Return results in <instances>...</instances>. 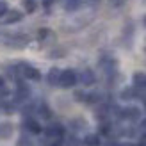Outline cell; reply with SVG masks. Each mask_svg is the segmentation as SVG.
Segmentation results:
<instances>
[{"label":"cell","instance_id":"1","mask_svg":"<svg viewBox=\"0 0 146 146\" xmlns=\"http://www.w3.org/2000/svg\"><path fill=\"white\" fill-rule=\"evenodd\" d=\"M75 82H77V75H75L71 70H66V71L61 73L59 84H61L62 87H71V86H75Z\"/></svg>","mask_w":146,"mask_h":146},{"label":"cell","instance_id":"2","mask_svg":"<svg viewBox=\"0 0 146 146\" xmlns=\"http://www.w3.org/2000/svg\"><path fill=\"white\" fill-rule=\"evenodd\" d=\"M23 75H25L27 78H31V80H39V78H41V73L36 70V68H31V66H25Z\"/></svg>","mask_w":146,"mask_h":146},{"label":"cell","instance_id":"3","mask_svg":"<svg viewBox=\"0 0 146 146\" xmlns=\"http://www.w3.org/2000/svg\"><path fill=\"white\" fill-rule=\"evenodd\" d=\"M5 20H7V23L20 21L21 20V13H18V11H9V13H5Z\"/></svg>","mask_w":146,"mask_h":146},{"label":"cell","instance_id":"4","mask_svg":"<svg viewBox=\"0 0 146 146\" xmlns=\"http://www.w3.org/2000/svg\"><path fill=\"white\" fill-rule=\"evenodd\" d=\"M134 84H135V87H146V75L144 73H135Z\"/></svg>","mask_w":146,"mask_h":146},{"label":"cell","instance_id":"5","mask_svg":"<svg viewBox=\"0 0 146 146\" xmlns=\"http://www.w3.org/2000/svg\"><path fill=\"white\" fill-rule=\"evenodd\" d=\"M59 77H61L59 70H57V68H52V70H50V73H48V82H50V84H59Z\"/></svg>","mask_w":146,"mask_h":146},{"label":"cell","instance_id":"6","mask_svg":"<svg viewBox=\"0 0 146 146\" xmlns=\"http://www.w3.org/2000/svg\"><path fill=\"white\" fill-rule=\"evenodd\" d=\"M46 134L50 137H59V135H62V127L61 125H54V127L46 128Z\"/></svg>","mask_w":146,"mask_h":146},{"label":"cell","instance_id":"7","mask_svg":"<svg viewBox=\"0 0 146 146\" xmlns=\"http://www.w3.org/2000/svg\"><path fill=\"white\" fill-rule=\"evenodd\" d=\"M82 82H84L86 86H89V84L94 82V75H93V71H91V70H86V71L82 73Z\"/></svg>","mask_w":146,"mask_h":146},{"label":"cell","instance_id":"8","mask_svg":"<svg viewBox=\"0 0 146 146\" xmlns=\"http://www.w3.org/2000/svg\"><path fill=\"white\" fill-rule=\"evenodd\" d=\"M25 127L31 130V132H34V134H39L41 132V127L38 125V123H36L34 119H27V123H25Z\"/></svg>","mask_w":146,"mask_h":146},{"label":"cell","instance_id":"9","mask_svg":"<svg viewBox=\"0 0 146 146\" xmlns=\"http://www.w3.org/2000/svg\"><path fill=\"white\" fill-rule=\"evenodd\" d=\"M86 146H100V139H98V135H87L86 139H84Z\"/></svg>","mask_w":146,"mask_h":146},{"label":"cell","instance_id":"10","mask_svg":"<svg viewBox=\"0 0 146 146\" xmlns=\"http://www.w3.org/2000/svg\"><path fill=\"white\" fill-rule=\"evenodd\" d=\"M123 116L128 118V119H137V118H139V111H137V109H127Z\"/></svg>","mask_w":146,"mask_h":146},{"label":"cell","instance_id":"11","mask_svg":"<svg viewBox=\"0 0 146 146\" xmlns=\"http://www.w3.org/2000/svg\"><path fill=\"white\" fill-rule=\"evenodd\" d=\"M11 132H13V127L11 125H0V137L11 135Z\"/></svg>","mask_w":146,"mask_h":146},{"label":"cell","instance_id":"12","mask_svg":"<svg viewBox=\"0 0 146 146\" xmlns=\"http://www.w3.org/2000/svg\"><path fill=\"white\" fill-rule=\"evenodd\" d=\"M78 5H80V0H70V2L66 4V9L68 11H73V9H77Z\"/></svg>","mask_w":146,"mask_h":146},{"label":"cell","instance_id":"13","mask_svg":"<svg viewBox=\"0 0 146 146\" xmlns=\"http://www.w3.org/2000/svg\"><path fill=\"white\" fill-rule=\"evenodd\" d=\"M25 7H27L29 13H32L36 9V0H25Z\"/></svg>","mask_w":146,"mask_h":146},{"label":"cell","instance_id":"14","mask_svg":"<svg viewBox=\"0 0 146 146\" xmlns=\"http://www.w3.org/2000/svg\"><path fill=\"white\" fill-rule=\"evenodd\" d=\"M18 146H34V144H32V141L29 139V137H21L18 141Z\"/></svg>","mask_w":146,"mask_h":146},{"label":"cell","instance_id":"15","mask_svg":"<svg viewBox=\"0 0 146 146\" xmlns=\"http://www.w3.org/2000/svg\"><path fill=\"white\" fill-rule=\"evenodd\" d=\"M39 112H41V116H43V118H50V116H52V114H50V111H48V107H46V105H43V107L39 109Z\"/></svg>","mask_w":146,"mask_h":146},{"label":"cell","instance_id":"16","mask_svg":"<svg viewBox=\"0 0 146 146\" xmlns=\"http://www.w3.org/2000/svg\"><path fill=\"white\" fill-rule=\"evenodd\" d=\"M64 54H66V52H64V50H57V52H50V57H62Z\"/></svg>","mask_w":146,"mask_h":146},{"label":"cell","instance_id":"17","mask_svg":"<svg viewBox=\"0 0 146 146\" xmlns=\"http://www.w3.org/2000/svg\"><path fill=\"white\" fill-rule=\"evenodd\" d=\"M7 13V4L5 2H0V16H4Z\"/></svg>","mask_w":146,"mask_h":146},{"label":"cell","instance_id":"18","mask_svg":"<svg viewBox=\"0 0 146 146\" xmlns=\"http://www.w3.org/2000/svg\"><path fill=\"white\" fill-rule=\"evenodd\" d=\"M48 34H50V31H46V29H41V31H39V39H45Z\"/></svg>","mask_w":146,"mask_h":146},{"label":"cell","instance_id":"19","mask_svg":"<svg viewBox=\"0 0 146 146\" xmlns=\"http://www.w3.org/2000/svg\"><path fill=\"white\" fill-rule=\"evenodd\" d=\"M75 98H77V100H86L87 96H86L82 91H77V93H75Z\"/></svg>","mask_w":146,"mask_h":146},{"label":"cell","instance_id":"20","mask_svg":"<svg viewBox=\"0 0 146 146\" xmlns=\"http://www.w3.org/2000/svg\"><path fill=\"white\" fill-rule=\"evenodd\" d=\"M121 96L125 98V100H128L130 96H132V91H130V89H127V91H123V94H121Z\"/></svg>","mask_w":146,"mask_h":146},{"label":"cell","instance_id":"21","mask_svg":"<svg viewBox=\"0 0 146 146\" xmlns=\"http://www.w3.org/2000/svg\"><path fill=\"white\" fill-rule=\"evenodd\" d=\"M50 2H52V0H45V5H48Z\"/></svg>","mask_w":146,"mask_h":146},{"label":"cell","instance_id":"22","mask_svg":"<svg viewBox=\"0 0 146 146\" xmlns=\"http://www.w3.org/2000/svg\"><path fill=\"white\" fill-rule=\"evenodd\" d=\"M143 127H144V128H146V121H144V123H143Z\"/></svg>","mask_w":146,"mask_h":146},{"label":"cell","instance_id":"23","mask_svg":"<svg viewBox=\"0 0 146 146\" xmlns=\"http://www.w3.org/2000/svg\"><path fill=\"white\" fill-rule=\"evenodd\" d=\"M127 146H130V144H127Z\"/></svg>","mask_w":146,"mask_h":146}]
</instances>
